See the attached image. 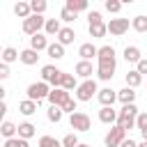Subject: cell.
I'll use <instances>...</instances> for the list:
<instances>
[{
	"label": "cell",
	"mask_w": 147,
	"mask_h": 147,
	"mask_svg": "<svg viewBox=\"0 0 147 147\" xmlns=\"http://www.w3.org/2000/svg\"><path fill=\"white\" fill-rule=\"evenodd\" d=\"M62 78H64V71H60L55 64H46L41 67V80L53 85V87H62Z\"/></svg>",
	"instance_id": "4"
},
{
	"label": "cell",
	"mask_w": 147,
	"mask_h": 147,
	"mask_svg": "<svg viewBox=\"0 0 147 147\" xmlns=\"http://www.w3.org/2000/svg\"><path fill=\"white\" fill-rule=\"evenodd\" d=\"M131 28L136 30V32H147V16H136L133 21H131Z\"/></svg>",
	"instance_id": "31"
},
{
	"label": "cell",
	"mask_w": 147,
	"mask_h": 147,
	"mask_svg": "<svg viewBox=\"0 0 147 147\" xmlns=\"http://www.w3.org/2000/svg\"><path fill=\"white\" fill-rule=\"evenodd\" d=\"M124 80H126V87H133V90H136V87L142 83V74H138V71L133 69V71H129V74H126V78H124Z\"/></svg>",
	"instance_id": "29"
},
{
	"label": "cell",
	"mask_w": 147,
	"mask_h": 147,
	"mask_svg": "<svg viewBox=\"0 0 147 147\" xmlns=\"http://www.w3.org/2000/svg\"><path fill=\"white\" fill-rule=\"evenodd\" d=\"M136 126H138L140 131H145V129H147V113H140V115H138V119H136Z\"/></svg>",
	"instance_id": "39"
},
{
	"label": "cell",
	"mask_w": 147,
	"mask_h": 147,
	"mask_svg": "<svg viewBox=\"0 0 147 147\" xmlns=\"http://www.w3.org/2000/svg\"><path fill=\"white\" fill-rule=\"evenodd\" d=\"M138 147H147V140H142V142H138Z\"/></svg>",
	"instance_id": "45"
},
{
	"label": "cell",
	"mask_w": 147,
	"mask_h": 147,
	"mask_svg": "<svg viewBox=\"0 0 147 147\" xmlns=\"http://www.w3.org/2000/svg\"><path fill=\"white\" fill-rule=\"evenodd\" d=\"M62 90H67V92L78 90V80H76L74 74H64V78H62Z\"/></svg>",
	"instance_id": "30"
},
{
	"label": "cell",
	"mask_w": 147,
	"mask_h": 147,
	"mask_svg": "<svg viewBox=\"0 0 147 147\" xmlns=\"http://www.w3.org/2000/svg\"><path fill=\"white\" fill-rule=\"evenodd\" d=\"M115 69H117L115 48L113 46H101L99 48V57H96V76L101 80H110L115 76Z\"/></svg>",
	"instance_id": "1"
},
{
	"label": "cell",
	"mask_w": 147,
	"mask_h": 147,
	"mask_svg": "<svg viewBox=\"0 0 147 147\" xmlns=\"http://www.w3.org/2000/svg\"><path fill=\"white\" fill-rule=\"evenodd\" d=\"M126 140V131L124 129H119L117 124L106 133V138H103V142H106V147H119L122 142Z\"/></svg>",
	"instance_id": "9"
},
{
	"label": "cell",
	"mask_w": 147,
	"mask_h": 147,
	"mask_svg": "<svg viewBox=\"0 0 147 147\" xmlns=\"http://www.w3.org/2000/svg\"><path fill=\"white\" fill-rule=\"evenodd\" d=\"M99 94V87H96V80H83L76 90V101H92V96Z\"/></svg>",
	"instance_id": "7"
},
{
	"label": "cell",
	"mask_w": 147,
	"mask_h": 147,
	"mask_svg": "<svg viewBox=\"0 0 147 147\" xmlns=\"http://www.w3.org/2000/svg\"><path fill=\"white\" fill-rule=\"evenodd\" d=\"M94 74V67H92V62H87V60H80L78 64H76V76H80V78H85V80H90V76Z\"/></svg>",
	"instance_id": "16"
},
{
	"label": "cell",
	"mask_w": 147,
	"mask_h": 147,
	"mask_svg": "<svg viewBox=\"0 0 147 147\" xmlns=\"http://www.w3.org/2000/svg\"><path fill=\"white\" fill-rule=\"evenodd\" d=\"M69 124H71V129H74V133L76 131H80V133H85V131H90L92 129V119H90V115L87 113H74L71 117H69Z\"/></svg>",
	"instance_id": "8"
},
{
	"label": "cell",
	"mask_w": 147,
	"mask_h": 147,
	"mask_svg": "<svg viewBox=\"0 0 147 147\" xmlns=\"http://www.w3.org/2000/svg\"><path fill=\"white\" fill-rule=\"evenodd\" d=\"M117 101H122V106L133 103V101H136V92H133V87H124V90H119V92H117Z\"/></svg>",
	"instance_id": "22"
},
{
	"label": "cell",
	"mask_w": 147,
	"mask_h": 147,
	"mask_svg": "<svg viewBox=\"0 0 147 147\" xmlns=\"http://www.w3.org/2000/svg\"><path fill=\"white\" fill-rule=\"evenodd\" d=\"M136 71H138V74H142V76L147 74V57H142V60L136 64Z\"/></svg>",
	"instance_id": "41"
},
{
	"label": "cell",
	"mask_w": 147,
	"mask_h": 147,
	"mask_svg": "<svg viewBox=\"0 0 147 147\" xmlns=\"http://www.w3.org/2000/svg\"><path fill=\"white\" fill-rule=\"evenodd\" d=\"M69 99H71V94H69L67 90H62V87H53L51 94H48V103H51V106H57V108H62Z\"/></svg>",
	"instance_id": "10"
},
{
	"label": "cell",
	"mask_w": 147,
	"mask_h": 147,
	"mask_svg": "<svg viewBox=\"0 0 147 147\" xmlns=\"http://www.w3.org/2000/svg\"><path fill=\"white\" fill-rule=\"evenodd\" d=\"M140 136H142V140H147V129H145V131H140Z\"/></svg>",
	"instance_id": "44"
},
{
	"label": "cell",
	"mask_w": 147,
	"mask_h": 147,
	"mask_svg": "<svg viewBox=\"0 0 147 147\" xmlns=\"http://www.w3.org/2000/svg\"><path fill=\"white\" fill-rule=\"evenodd\" d=\"M5 147H30V142L16 136V138H9V140H5Z\"/></svg>",
	"instance_id": "36"
},
{
	"label": "cell",
	"mask_w": 147,
	"mask_h": 147,
	"mask_svg": "<svg viewBox=\"0 0 147 147\" xmlns=\"http://www.w3.org/2000/svg\"><path fill=\"white\" fill-rule=\"evenodd\" d=\"M60 30H62L60 18H46V28H44L46 34H60Z\"/></svg>",
	"instance_id": "28"
},
{
	"label": "cell",
	"mask_w": 147,
	"mask_h": 147,
	"mask_svg": "<svg viewBox=\"0 0 147 147\" xmlns=\"http://www.w3.org/2000/svg\"><path fill=\"white\" fill-rule=\"evenodd\" d=\"M138 108H136V103H129V106H122V110L117 113V126L119 129H124V131H129V129H133L136 126V119H138Z\"/></svg>",
	"instance_id": "3"
},
{
	"label": "cell",
	"mask_w": 147,
	"mask_h": 147,
	"mask_svg": "<svg viewBox=\"0 0 147 147\" xmlns=\"http://www.w3.org/2000/svg\"><path fill=\"white\" fill-rule=\"evenodd\" d=\"M30 7H32V14H39V16H41V14L46 11L48 2H46V0H32V2H30Z\"/></svg>",
	"instance_id": "34"
},
{
	"label": "cell",
	"mask_w": 147,
	"mask_h": 147,
	"mask_svg": "<svg viewBox=\"0 0 147 147\" xmlns=\"http://www.w3.org/2000/svg\"><path fill=\"white\" fill-rule=\"evenodd\" d=\"M37 106H39L37 101L25 99V101H21V103H18V113H21V115H25V117H30L32 113H37Z\"/></svg>",
	"instance_id": "23"
},
{
	"label": "cell",
	"mask_w": 147,
	"mask_h": 147,
	"mask_svg": "<svg viewBox=\"0 0 147 147\" xmlns=\"http://www.w3.org/2000/svg\"><path fill=\"white\" fill-rule=\"evenodd\" d=\"M80 142H78V136L76 133H67L64 138H62V147H78Z\"/></svg>",
	"instance_id": "35"
},
{
	"label": "cell",
	"mask_w": 147,
	"mask_h": 147,
	"mask_svg": "<svg viewBox=\"0 0 147 147\" xmlns=\"http://www.w3.org/2000/svg\"><path fill=\"white\" fill-rule=\"evenodd\" d=\"M76 16H78V14H74V11L67 9V7H62V11H60V21H64V23H74Z\"/></svg>",
	"instance_id": "37"
},
{
	"label": "cell",
	"mask_w": 147,
	"mask_h": 147,
	"mask_svg": "<svg viewBox=\"0 0 147 147\" xmlns=\"http://www.w3.org/2000/svg\"><path fill=\"white\" fill-rule=\"evenodd\" d=\"M48 46H51V44H48L46 34L39 32V34H34V37H30V48H32V51H37V53H39V51H48Z\"/></svg>",
	"instance_id": "15"
},
{
	"label": "cell",
	"mask_w": 147,
	"mask_h": 147,
	"mask_svg": "<svg viewBox=\"0 0 147 147\" xmlns=\"http://www.w3.org/2000/svg\"><path fill=\"white\" fill-rule=\"evenodd\" d=\"M74 39H76V32H74V28H62V30H60V34H57V41H60L62 46H69V44H74Z\"/></svg>",
	"instance_id": "20"
},
{
	"label": "cell",
	"mask_w": 147,
	"mask_h": 147,
	"mask_svg": "<svg viewBox=\"0 0 147 147\" xmlns=\"http://www.w3.org/2000/svg\"><path fill=\"white\" fill-rule=\"evenodd\" d=\"M0 78H2V80L9 78V67H7V64H0Z\"/></svg>",
	"instance_id": "42"
},
{
	"label": "cell",
	"mask_w": 147,
	"mask_h": 147,
	"mask_svg": "<svg viewBox=\"0 0 147 147\" xmlns=\"http://www.w3.org/2000/svg\"><path fill=\"white\" fill-rule=\"evenodd\" d=\"M119 147H138V142H136V140H131V138H126V140H124Z\"/></svg>",
	"instance_id": "43"
},
{
	"label": "cell",
	"mask_w": 147,
	"mask_h": 147,
	"mask_svg": "<svg viewBox=\"0 0 147 147\" xmlns=\"http://www.w3.org/2000/svg\"><path fill=\"white\" fill-rule=\"evenodd\" d=\"M37 60H39V53H37V51H32V48H25V51H21V62H23L25 67H32V64H37Z\"/></svg>",
	"instance_id": "21"
},
{
	"label": "cell",
	"mask_w": 147,
	"mask_h": 147,
	"mask_svg": "<svg viewBox=\"0 0 147 147\" xmlns=\"http://www.w3.org/2000/svg\"><path fill=\"white\" fill-rule=\"evenodd\" d=\"M117 113H119V110H115L113 106H101V110H99V122H103V124H117Z\"/></svg>",
	"instance_id": "13"
},
{
	"label": "cell",
	"mask_w": 147,
	"mask_h": 147,
	"mask_svg": "<svg viewBox=\"0 0 147 147\" xmlns=\"http://www.w3.org/2000/svg\"><path fill=\"white\" fill-rule=\"evenodd\" d=\"M0 133H2V138H5V140L16 138V136H18V126H16V124H11L9 119H5V122H2V126H0Z\"/></svg>",
	"instance_id": "18"
},
{
	"label": "cell",
	"mask_w": 147,
	"mask_h": 147,
	"mask_svg": "<svg viewBox=\"0 0 147 147\" xmlns=\"http://www.w3.org/2000/svg\"><path fill=\"white\" fill-rule=\"evenodd\" d=\"M34 133H37V131H34V124H30V122H23V124H18V138H23V140H30Z\"/></svg>",
	"instance_id": "25"
},
{
	"label": "cell",
	"mask_w": 147,
	"mask_h": 147,
	"mask_svg": "<svg viewBox=\"0 0 147 147\" xmlns=\"http://www.w3.org/2000/svg\"><path fill=\"white\" fill-rule=\"evenodd\" d=\"M96 99H99V103H101V106H113V103H115V99H117V92H115V90H110V87H103V90H99Z\"/></svg>",
	"instance_id": "14"
},
{
	"label": "cell",
	"mask_w": 147,
	"mask_h": 147,
	"mask_svg": "<svg viewBox=\"0 0 147 147\" xmlns=\"http://www.w3.org/2000/svg\"><path fill=\"white\" fill-rule=\"evenodd\" d=\"M64 7L71 9L74 14H78V11H85V9H87V0H67Z\"/></svg>",
	"instance_id": "27"
},
{
	"label": "cell",
	"mask_w": 147,
	"mask_h": 147,
	"mask_svg": "<svg viewBox=\"0 0 147 147\" xmlns=\"http://www.w3.org/2000/svg\"><path fill=\"white\" fill-rule=\"evenodd\" d=\"M62 115H64V110H62V108H57V106H51V108L46 110V117H48L51 122H55V124L62 119Z\"/></svg>",
	"instance_id": "32"
},
{
	"label": "cell",
	"mask_w": 147,
	"mask_h": 147,
	"mask_svg": "<svg viewBox=\"0 0 147 147\" xmlns=\"http://www.w3.org/2000/svg\"><path fill=\"white\" fill-rule=\"evenodd\" d=\"M16 60H21V53H18L16 48L7 46V48L2 51V64H11V62H16Z\"/></svg>",
	"instance_id": "24"
},
{
	"label": "cell",
	"mask_w": 147,
	"mask_h": 147,
	"mask_svg": "<svg viewBox=\"0 0 147 147\" xmlns=\"http://www.w3.org/2000/svg\"><path fill=\"white\" fill-rule=\"evenodd\" d=\"M44 28H46V18H44V16H39V14H32L30 18H25V21H23V32H25V34H30V37L39 34Z\"/></svg>",
	"instance_id": "6"
},
{
	"label": "cell",
	"mask_w": 147,
	"mask_h": 147,
	"mask_svg": "<svg viewBox=\"0 0 147 147\" xmlns=\"http://www.w3.org/2000/svg\"><path fill=\"white\" fill-rule=\"evenodd\" d=\"M124 60H126V62H133V64H138V62L142 60V53H140V48H138V46H126V48H124Z\"/></svg>",
	"instance_id": "17"
},
{
	"label": "cell",
	"mask_w": 147,
	"mask_h": 147,
	"mask_svg": "<svg viewBox=\"0 0 147 147\" xmlns=\"http://www.w3.org/2000/svg\"><path fill=\"white\" fill-rule=\"evenodd\" d=\"M129 18H110L108 21V32L110 34H115V37H122L126 30H129Z\"/></svg>",
	"instance_id": "11"
},
{
	"label": "cell",
	"mask_w": 147,
	"mask_h": 147,
	"mask_svg": "<svg viewBox=\"0 0 147 147\" xmlns=\"http://www.w3.org/2000/svg\"><path fill=\"white\" fill-rule=\"evenodd\" d=\"M78 55H80V60L92 62V57H99V48H96L92 41H87V44H80V46H78Z\"/></svg>",
	"instance_id": "12"
},
{
	"label": "cell",
	"mask_w": 147,
	"mask_h": 147,
	"mask_svg": "<svg viewBox=\"0 0 147 147\" xmlns=\"http://www.w3.org/2000/svg\"><path fill=\"white\" fill-rule=\"evenodd\" d=\"M62 110H64V113H71V115H74V113H78V110H76V101H74V99H69V101L62 106Z\"/></svg>",
	"instance_id": "40"
},
{
	"label": "cell",
	"mask_w": 147,
	"mask_h": 147,
	"mask_svg": "<svg viewBox=\"0 0 147 147\" xmlns=\"http://www.w3.org/2000/svg\"><path fill=\"white\" fill-rule=\"evenodd\" d=\"M14 14L18 16V18H30L32 16V7H30V2H16L14 5Z\"/></svg>",
	"instance_id": "19"
},
{
	"label": "cell",
	"mask_w": 147,
	"mask_h": 147,
	"mask_svg": "<svg viewBox=\"0 0 147 147\" xmlns=\"http://www.w3.org/2000/svg\"><path fill=\"white\" fill-rule=\"evenodd\" d=\"M39 147H62V140H57L53 136H41L39 138Z\"/></svg>",
	"instance_id": "33"
},
{
	"label": "cell",
	"mask_w": 147,
	"mask_h": 147,
	"mask_svg": "<svg viewBox=\"0 0 147 147\" xmlns=\"http://www.w3.org/2000/svg\"><path fill=\"white\" fill-rule=\"evenodd\" d=\"M78 147H92V145H85V142H80V145H78Z\"/></svg>",
	"instance_id": "46"
},
{
	"label": "cell",
	"mask_w": 147,
	"mask_h": 147,
	"mask_svg": "<svg viewBox=\"0 0 147 147\" xmlns=\"http://www.w3.org/2000/svg\"><path fill=\"white\" fill-rule=\"evenodd\" d=\"M119 9H122V2H119V0H106V11L117 14Z\"/></svg>",
	"instance_id": "38"
},
{
	"label": "cell",
	"mask_w": 147,
	"mask_h": 147,
	"mask_svg": "<svg viewBox=\"0 0 147 147\" xmlns=\"http://www.w3.org/2000/svg\"><path fill=\"white\" fill-rule=\"evenodd\" d=\"M28 99L30 101H44V99H48V94H51V87H48V83H44V80H39V83H30L28 85Z\"/></svg>",
	"instance_id": "5"
},
{
	"label": "cell",
	"mask_w": 147,
	"mask_h": 147,
	"mask_svg": "<svg viewBox=\"0 0 147 147\" xmlns=\"http://www.w3.org/2000/svg\"><path fill=\"white\" fill-rule=\"evenodd\" d=\"M87 30H90V37H94V39H101V37H106V32H108V23H103V16H101V11H96V9H92V11H87Z\"/></svg>",
	"instance_id": "2"
},
{
	"label": "cell",
	"mask_w": 147,
	"mask_h": 147,
	"mask_svg": "<svg viewBox=\"0 0 147 147\" xmlns=\"http://www.w3.org/2000/svg\"><path fill=\"white\" fill-rule=\"evenodd\" d=\"M46 53H48V57H53V60H62V57H64V46H62L60 41H55V44L48 46Z\"/></svg>",
	"instance_id": "26"
}]
</instances>
